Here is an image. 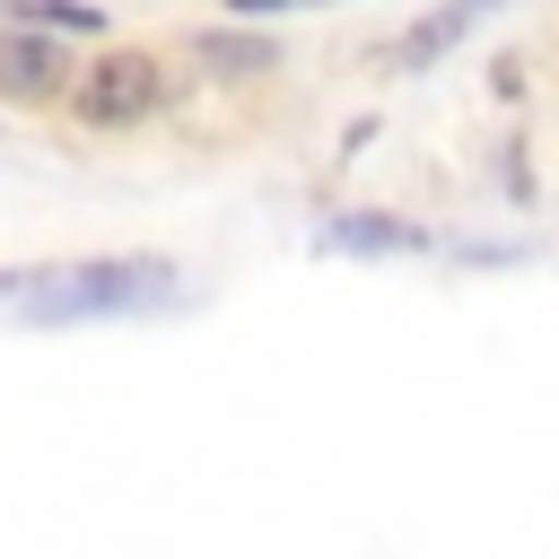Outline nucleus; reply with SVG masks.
I'll return each mask as SVG.
<instances>
[{
	"label": "nucleus",
	"instance_id": "obj_3",
	"mask_svg": "<svg viewBox=\"0 0 559 559\" xmlns=\"http://www.w3.org/2000/svg\"><path fill=\"white\" fill-rule=\"evenodd\" d=\"M498 9H507V0H437L428 17H411V26L384 44V79H419V70H437V61H445L480 17H498Z\"/></svg>",
	"mask_w": 559,
	"mask_h": 559
},
{
	"label": "nucleus",
	"instance_id": "obj_10",
	"mask_svg": "<svg viewBox=\"0 0 559 559\" xmlns=\"http://www.w3.org/2000/svg\"><path fill=\"white\" fill-rule=\"evenodd\" d=\"M489 96H507V105L524 96V61H515V52H498V61H489Z\"/></svg>",
	"mask_w": 559,
	"mask_h": 559
},
{
	"label": "nucleus",
	"instance_id": "obj_8",
	"mask_svg": "<svg viewBox=\"0 0 559 559\" xmlns=\"http://www.w3.org/2000/svg\"><path fill=\"white\" fill-rule=\"evenodd\" d=\"M498 183H507V201H515V210H533V192H542V183H533L524 140H507V148H498Z\"/></svg>",
	"mask_w": 559,
	"mask_h": 559
},
{
	"label": "nucleus",
	"instance_id": "obj_11",
	"mask_svg": "<svg viewBox=\"0 0 559 559\" xmlns=\"http://www.w3.org/2000/svg\"><path fill=\"white\" fill-rule=\"evenodd\" d=\"M280 9H306V0H227V26H253V17H280Z\"/></svg>",
	"mask_w": 559,
	"mask_h": 559
},
{
	"label": "nucleus",
	"instance_id": "obj_6",
	"mask_svg": "<svg viewBox=\"0 0 559 559\" xmlns=\"http://www.w3.org/2000/svg\"><path fill=\"white\" fill-rule=\"evenodd\" d=\"M183 52H192V61H210L218 79H262V70L280 61V44H271L262 26H192V35H183Z\"/></svg>",
	"mask_w": 559,
	"mask_h": 559
},
{
	"label": "nucleus",
	"instance_id": "obj_5",
	"mask_svg": "<svg viewBox=\"0 0 559 559\" xmlns=\"http://www.w3.org/2000/svg\"><path fill=\"white\" fill-rule=\"evenodd\" d=\"M314 253H437V236L393 210H332L314 227Z\"/></svg>",
	"mask_w": 559,
	"mask_h": 559
},
{
	"label": "nucleus",
	"instance_id": "obj_2",
	"mask_svg": "<svg viewBox=\"0 0 559 559\" xmlns=\"http://www.w3.org/2000/svg\"><path fill=\"white\" fill-rule=\"evenodd\" d=\"M157 96H166V61L140 52V44H105V52L70 79V114H79L87 131H131V122L157 114Z\"/></svg>",
	"mask_w": 559,
	"mask_h": 559
},
{
	"label": "nucleus",
	"instance_id": "obj_12",
	"mask_svg": "<svg viewBox=\"0 0 559 559\" xmlns=\"http://www.w3.org/2000/svg\"><path fill=\"white\" fill-rule=\"evenodd\" d=\"M17 280H26V271H0V297H17Z\"/></svg>",
	"mask_w": 559,
	"mask_h": 559
},
{
	"label": "nucleus",
	"instance_id": "obj_13",
	"mask_svg": "<svg viewBox=\"0 0 559 559\" xmlns=\"http://www.w3.org/2000/svg\"><path fill=\"white\" fill-rule=\"evenodd\" d=\"M306 9H332V0H306Z\"/></svg>",
	"mask_w": 559,
	"mask_h": 559
},
{
	"label": "nucleus",
	"instance_id": "obj_7",
	"mask_svg": "<svg viewBox=\"0 0 559 559\" xmlns=\"http://www.w3.org/2000/svg\"><path fill=\"white\" fill-rule=\"evenodd\" d=\"M0 26H35V35H105L96 0H0Z\"/></svg>",
	"mask_w": 559,
	"mask_h": 559
},
{
	"label": "nucleus",
	"instance_id": "obj_9",
	"mask_svg": "<svg viewBox=\"0 0 559 559\" xmlns=\"http://www.w3.org/2000/svg\"><path fill=\"white\" fill-rule=\"evenodd\" d=\"M454 262H524V245H489V236H463V245H445Z\"/></svg>",
	"mask_w": 559,
	"mask_h": 559
},
{
	"label": "nucleus",
	"instance_id": "obj_4",
	"mask_svg": "<svg viewBox=\"0 0 559 559\" xmlns=\"http://www.w3.org/2000/svg\"><path fill=\"white\" fill-rule=\"evenodd\" d=\"M70 61H61V35H35V26H0V105H52L70 96Z\"/></svg>",
	"mask_w": 559,
	"mask_h": 559
},
{
	"label": "nucleus",
	"instance_id": "obj_1",
	"mask_svg": "<svg viewBox=\"0 0 559 559\" xmlns=\"http://www.w3.org/2000/svg\"><path fill=\"white\" fill-rule=\"evenodd\" d=\"M183 271L166 253H87V262H52V271H26L17 280V323L35 332H61V323H105V314H157L175 306Z\"/></svg>",
	"mask_w": 559,
	"mask_h": 559
}]
</instances>
